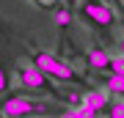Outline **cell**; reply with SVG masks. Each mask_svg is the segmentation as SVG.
<instances>
[{
	"mask_svg": "<svg viewBox=\"0 0 124 118\" xmlns=\"http://www.w3.org/2000/svg\"><path fill=\"white\" fill-rule=\"evenodd\" d=\"M31 3H33V6H39V8H53V11L58 8L55 0H31Z\"/></svg>",
	"mask_w": 124,
	"mask_h": 118,
	"instance_id": "cell-13",
	"label": "cell"
},
{
	"mask_svg": "<svg viewBox=\"0 0 124 118\" xmlns=\"http://www.w3.org/2000/svg\"><path fill=\"white\" fill-rule=\"evenodd\" d=\"M53 17H55V25H61V28H69V25H72V11H69V6H66V8H55Z\"/></svg>",
	"mask_w": 124,
	"mask_h": 118,
	"instance_id": "cell-8",
	"label": "cell"
},
{
	"mask_svg": "<svg viewBox=\"0 0 124 118\" xmlns=\"http://www.w3.org/2000/svg\"><path fill=\"white\" fill-rule=\"evenodd\" d=\"M83 104L97 110V113H108L110 102H108V93L99 91V88H91V91H83Z\"/></svg>",
	"mask_w": 124,
	"mask_h": 118,
	"instance_id": "cell-6",
	"label": "cell"
},
{
	"mask_svg": "<svg viewBox=\"0 0 124 118\" xmlns=\"http://www.w3.org/2000/svg\"><path fill=\"white\" fill-rule=\"evenodd\" d=\"M119 49H121V55H124V39H121V41H119Z\"/></svg>",
	"mask_w": 124,
	"mask_h": 118,
	"instance_id": "cell-16",
	"label": "cell"
},
{
	"mask_svg": "<svg viewBox=\"0 0 124 118\" xmlns=\"http://www.w3.org/2000/svg\"><path fill=\"white\" fill-rule=\"evenodd\" d=\"M108 118H124V99L110 102V107H108Z\"/></svg>",
	"mask_w": 124,
	"mask_h": 118,
	"instance_id": "cell-10",
	"label": "cell"
},
{
	"mask_svg": "<svg viewBox=\"0 0 124 118\" xmlns=\"http://www.w3.org/2000/svg\"><path fill=\"white\" fill-rule=\"evenodd\" d=\"M8 85H11V83H8V69L0 63V99L8 96Z\"/></svg>",
	"mask_w": 124,
	"mask_h": 118,
	"instance_id": "cell-9",
	"label": "cell"
},
{
	"mask_svg": "<svg viewBox=\"0 0 124 118\" xmlns=\"http://www.w3.org/2000/svg\"><path fill=\"white\" fill-rule=\"evenodd\" d=\"M0 118H3V110H0Z\"/></svg>",
	"mask_w": 124,
	"mask_h": 118,
	"instance_id": "cell-17",
	"label": "cell"
},
{
	"mask_svg": "<svg viewBox=\"0 0 124 118\" xmlns=\"http://www.w3.org/2000/svg\"><path fill=\"white\" fill-rule=\"evenodd\" d=\"M110 74H121L124 77V55H119V58L110 61Z\"/></svg>",
	"mask_w": 124,
	"mask_h": 118,
	"instance_id": "cell-11",
	"label": "cell"
},
{
	"mask_svg": "<svg viewBox=\"0 0 124 118\" xmlns=\"http://www.w3.org/2000/svg\"><path fill=\"white\" fill-rule=\"evenodd\" d=\"M108 91L116 93V96H124V77L121 74H110L108 77Z\"/></svg>",
	"mask_w": 124,
	"mask_h": 118,
	"instance_id": "cell-7",
	"label": "cell"
},
{
	"mask_svg": "<svg viewBox=\"0 0 124 118\" xmlns=\"http://www.w3.org/2000/svg\"><path fill=\"white\" fill-rule=\"evenodd\" d=\"M61 118H80V113H77V110H63V113H61Z\"/></svg>",
	"mask_w": 124,
	"mask_h": 118,
	"instance_id": "cell-14",
	"label": "cell"
},
{
	"mask_svg": "<svg viewBox=\"0 0 124 118\" xmlns=\"http://www.w3.org/2000/svg\"><path fill=\"white\" fill-rule=\"evenodd\" d=\"M31 58H33V66H39L50 80H55V83H69V85H83V77L77 74V69L69 61H63L61 55L44 52V49H33Z\"/></svg>",
	"mask_w": 124,
	"mask_h": 118,
	"instance_id": "cell-2",
	"label": "cell"
},
{
	"mask_svg": "<svg viewBox=\"0 0 124 118\" xmlns=\"http://www.w3.org/2000/svg\"><path fill=\"white\" fill-rule=\"evenodd\" d=\"M0 110H3V118H28V115H41V113L61 115L66 107H55V104H50V102L31 99V96H25V93H11V96H3Z\"/></svg>",
	"mask_w": 124,
	"mask_h": 118,
	"instance_id": "cell-1",
	"label": "cell"
},
{
	"mask_svg": "<svg viewBox=\"0 0 124 118\" xmlns=\"http://www.w3.org/2000/svg\"><path fill=\"white\" fill-rule=\"evenodd\" d=\"M63 3H66L69 8H75V6H77V0H63Z\"/></svg>",
	"mask_w": 124,
	"mask_h": 118,
	"instance_id": "cell-15",
	"label": "cell"
},
{
	"mask_svg": "<svg viewBox=\"0 0 124 118\" xmlns=\"http://www.w3.org/2000/svg\"><path fill=\"white\" fill-rule=\"evenodd\" d=\"M19 85H22L25 91H31V93H41V96H55V99H63L61 93L55 91L53 80H50L44 71L39 69V66H33V63L19 69Z\"/></svg>",
	"mask_w": 124,
	"mask_h": 118,
	"instance_id": "cell-4",
	"label": "cell"
},
{
	"mask_svg": "<svg viewBox=\"0 0 124 118\" xmlns=\"http://www.w3.org/2000/svg\"><path fill=\"white\" fill-rule=\"evenodd\" d=\"M77 113H80V118H99L97 110H91V107H85V104H80V107H77Z\"/></svg>",
	"mask_w": 124,
	"mask_h": 118,
	"instance_id": "cell-12",
	"label": "cell"
},
{
	"mask_svg": "<svg viewBox=\"0 0 124 118\" xmlns=\"http://www.w3.org/2000/svg\"><path fill=\"white\" fill-rule=\"evenodd\" d=\"M80 6V19L88 22V25L99 28V30H110V28L116 25V11L110 8L108 3H102V0H83Z\"/></svg>",
	"mask_w": 124,
	"mask_h": 118,
	"instance_id": "cell-3",
	"label": "cell"
},
{
	"mask_svg": "<svg viewBox=\"0 0 124 118\" xmlns=\"http://www.w3.org/2000/svg\"><path fill=\"white\" fill-rule=\"evenodd\" d=\"M44 118H53V115H44Z\"/></svg>",
	"mask_w": 124,
	"mask_h": 118,
	"instance_id": "cell-18",
	"label": "cell"
},
{
	"mask_svg": "<svg viewBox=\"0 0 124 118\" xmlns=\"http://www.w3.org/2000/svg\"><path fill=\"white\" fill-rule=\"evenodd\" d=\"M110 61L113 58L108 55V49L99 47V44H94L88 49V55H85V63H88V69H94V71H108L110 69Z\"/></svg>",
	"mask_w": 124,
	"mask_h": 118,
	"instance_id": "cell-5",
	"label": "cell"
}]
</instances>
